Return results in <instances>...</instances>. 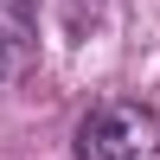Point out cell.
<instances>
[{
	"label": "cell",
	"instance_id": "7a4b0ae2",
	"mask_svg": "<svg viewBox=\"0 0 160 160\" xmlns=\"http://www.w3.org/2000/svg\"><path fill=\"white\" fill-rule=\"evenodd\" d=\"M38 58V7L32 0H0V83H19Z\"/></svg>",
	"mask_w": 160,
	"mask_h": 160
},
{
	"label": "cell",
	"instance_id": "6da1fadb",
	"mask_svg": "<svg viewBox=\"0 0 160 160\" xmlns=\"http://www.w3.org/2000/svg\"><path fill=\"white\" fill-rule=\"evenodd\" d=\"M71 160H160V122H154V109H141V102H128V96H102L96 109L77 122Z\"/></svg>",
	"mask_w": 160,
	"mask_h": 160
}]
</instances>
